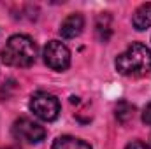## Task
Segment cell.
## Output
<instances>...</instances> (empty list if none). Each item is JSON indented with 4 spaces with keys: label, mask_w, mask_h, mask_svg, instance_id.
I'll return each instance as SVG.
<instances>
[{
    "label": "cell",
    "mask_w": 151,
    "mask_h": 149,
    "mask_svg": "<svg viewBox=\"0 0 151 149\" xmlns=\"http://www.w3.org/2000/svg\"><path fill=\"white\" fill-rule=\"evenodd\" d=\"M83 28H84V18L79 12H76V14L67 16L62 21V25H60V35L63 39H76L77 35H81Z\"/></svg>",
    "instance_id": "obj_6"
},
{
    "label": "cell",
    "mask_w": 151,
    "mask_h": 149,
    "mask_svg": "<svg viewBox=\"0 0 151 149\" xmlns=\"http://www.w3.org/2000/svg\"><path fill=\"white\" fill-rule=\"evenodd\" d=\"M97 37L104 42L111 37V18L107 12H102L97 18Z\"/></svg>",
    "instance_id": "obj_9"
},
{
    "label": "cell",
    "mask_w": 151,
    "mask_h": 149,
    "mask_svg": "<svg viewBox=\"0 0 151 149\" xmlns=\"http://www.w3.org/2000/svg\"><path fill=\"white\" fill-rule=\"evenodd\" d=\"M12 135L21 140V142H30V144H39L46 137L44 126H40L30 117H19L12 125Z\"/></svg>",
    "instance_id": "obj_5"
},
{
    "label": "cell",
    "mask_w": 151,
    "mask_h": 149,
    "mask_svg": "<svg viewBox=\"0 0 151 149\" xmlns=\"http://www.w3.org/2000/svg\"><path fill=\"white\" fill-rule=\"evenodd\" d=\"M142 121L151 126V102L144 107V111H142Z\"/></svg>",
    "instance_id": "obj_11"
},
{
    "label": "cell",
    "mask_w": 151,
    "mask_h": 149,
    "mask_svg": "<svg viewBox=\"0 0 151 149\" xmlns=\"http://www.w3.org/2000/svg\"><path fill=\"white\" fill-rule=\"evenodd\" d=\"M132 25L135 30H146L151 27V4H142L135 9L132 16Z\"/></svg>",
    "instance_id": "obj_7"
},
{
    "label": "cell",
    "mask_w": 151,
    "mask_h": 149,
    "mask_svg": "<svg viewBox=\"0 0 151 149\" xmlns=\"http://www.w3.org/2000/svg\"><path fill=\"white\" fill-rule=\"evenodd\" d=\"M42 56H44L46 65L49 69H53V70H58V72L67 70L69 65H70V51L60 40H49L44 46Z\"/></svg>",
    "instance_id": "obj_4"
},
{
    "label": "cell",
    "mask_w": 151,
    "mask_h": 149,
    "mask_svg": "<svg viewBox=\"0 0 151 149\" xmlns=\"http://www.w3.org/2000/svg\"><path fill=\"white\" fill-rule=\"evenodd\" d=\"M30 111L42 121H55L60 114V102L47 91H37L30 98Z\"/></svg>",
    "instance_id": "obj_3"
},
{
    "label": "cell",
    "mask_w": 151,
    "mask_h": 149,
    "mask_svg": "<svg viewBox=\"0 0 151 149\" xmlns=\"http://www.w3.org/2000/svg\"><path fill=\"white\" fill-rule=\"evenodd\" d=\"M116 70L121 75L142 77L151 72V51L141 42H132L114 62Z\"/></svg>",
    "instance_id": "obj_2"
},
{
    "label": "cell",
    "mask_w": 151,
    "mask_h": 149,
    "mask_svg": "<svg viewBox=\"0 0 151 149\" xmlns=\"http://www.w3.org/2000/svg\"><path fill=\"white\" fill-rule=\"evenodd\" d=\"M116 117H118V121H121V123H127V121H130L132 117H134V105H130L128 102H119L118 105H116Z\"/></svg>",
    "instance_id": "obj_10"
},
{
    "label": "cell",
    "mask_w": 151,
    "mask_h": 149,
    "mask_svg": "<svg viewBox=\"0 0 151 149\" xmlns=\"http://www.w3.org/2000/svg\"><path fill=\"white\" fill-rule=\"evenodd\" d=\"M51 149H91V146L81 139H76L70 135H63V137H58L55 142H53V148Z\"/></svg>",
    "instance_id": "obj_8"
},
{
    "label": "cell",
    "mask_w": 151,
    "mask_h": 149,
    "mask_svg": "<svg viewBox=\"0 0 151 149\" xmlns=\"http://www.w3.org/2000/svg\"><path fill=\"white\" fill-rule=\"evenodd\" d=\"M0 149H21V148H16V146H7V148H0Z\"/></svg>",
    "instance_id": "obj_13"
},
{
    "label": "cell",
    "mask_w": 151,
    "mask_h": 149,
    "mask_svg": "<svg viewBox=\"0 0 151 149\" xmlns=\"http://www.w3.org/2000/svg\"><path fill=\"white\" fill-rule=\"evenodd\" d=\"M125 149H151V148L150 146H146L144 142H141V140H132Z\"/></svg>",
    "instance_id": "obj_12"
},
{
    "label": "cell",
    "mask_w": 151,
    "mask_h": 149,
    "mask_svg": "<svg viewBox=\"0 0 151 149\" xmlns=\"http://www.w3.org/2000/svg\"><path fill=\"white\" fill-rule=\"evenodd\" d=\"M37 44L34 39L28 35H12L5 42V47L0 53V58L5 65L9 67H18V69H27L35 63L37 60Z\"/></svg>",
    "instance_id": "obj_1"
}]
</instances>
